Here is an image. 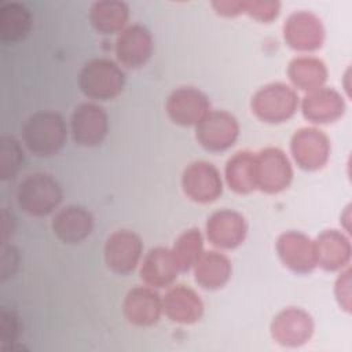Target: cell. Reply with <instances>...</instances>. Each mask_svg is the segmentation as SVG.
Returning <instances> with one entry per match:
<instances>
[{"label":"cell","instance_id":"cell-1","mask_svg":"<svg viewBox=\"0 0 352 352\" xmlns=\"http://www.w3.org/2000/svg\"><path fill=\"white\" fill-rule=\"evenodd\" d=\"M67 128L63 117L51 110L33 113L22 126V140L38 157L55 155L65 146Z\"/></svg>","mask_w":352,"mask_h":352},{"label":"cell","instance_id":"cell-2","mask_svg":"<svg viewBox=\"0 0 352 352\" xmlns=\"http://www.w3.org/2000/svg\"><path fill=\"white\" fill-rule=\"evenodd\" d=\"M81 92L94 100H111L125 87V73L111 59L94 58L88 60L78 74Z\"/></svg>","mask_w":352,"mask_h":352},{"label":"cell","instance_id":"cell-3","mask_svg":"<svg viewBox=\"0 0 352 352\" xmlns=\"http://www.w3.org/2000/svg\"><path fill=\"white\" fill-rule=\"evenodd\" d=\"M63 192L58 180L48 173L28 175L18 186L16 201L19 208L34 217L52 213L62 202Z\"/></svg>","mask_w":352,"mask_h":352},{"label":"cell","instance_id":"cell-4","mask_svg":"<svg viewBox=\"0 0 352 352\" xmlns=\"http://www.w3.org/2000/svg\"><path fill=\"white\" fill-rule=\"evenodd\" d=\"M298 104L297 92L283 82H271L261 87L253 95L250 103L254 116L268 124H280L290 120Z\"/></svg>","mask_w":352,"mask_h":352},{"label":"cell","instance_id":"cell-5","mask_svg":"<svg viewBox=\"0 0 352 352\" xmlns=\"http://www.w3.org/2000/svg\"><path fill=\"white\" fill-rule=\"evenodd\" d=\"M238 136V120L224 110H210L195 126V138L198 143L212 153L228 150L236 142Z\"/></svg>","mask_w":352,"mask_h":352},{"label":"cell","instance_id":"cell-6","mask_svg":"<svg viewBox=\"0 0 352 352\" xmlns=\"http://www.w3.org/2000/svg\"><path fill=\"white\" fill-rule=\"evenodd\" d=\"M257 188L267 194H278L289 187L293 168L287 155L278 147H267L256 154Z\"/></svg>","mask_w":352,"mask_h":352},{"label":"cell","instance_id":"cell-7","mask_svg":"<svg viewBox=\"0 0 352 352\" xmlns=\"http://www.w3.org/2000/svg\"><path fill=\"white\" fill-rule=\"evenodd\" d=\"M70 132L78 146H99L109 132L107 113L96 103L85 102L78 104L70 118Z\"/></svg>","mask_w":352,"mask_h":352},{"label":"cell","instance_id":"cell-8","mask_svg":"<svg viewBox=\"0 0 352 352\" xmlns=\"http://www.w3.org/2000/svg\"><path fill=\"white\" fill-rule=\"evenodd\" d=\"M290 151L296 164L304 170H318L330 157V140L320 129L300 128L290 140Z\"/></svg>","mask_w":352,"mask_h":352},{"label":"cell","instance_id":"cell-9","mask_svg":"<svg viewBox=\"0 0 352 352\" xmlns=\"http://www.w3.org/2000/svg\"><path fill=\"white\" fill-rule=\"evenodd\" d=\"M143 254L140 236L131 230H117L109 235L104 243L106 265L116 274L132 272Z\"/></svg>","mask_w":352,"mask_h":352},{"label":"cell","instance_id":"cell-10","mask_svg":"<svg viewBox=\"0 0 352 352\" xmlns=\"http://www.w3.org/2000/svg\"><path fill=\"white\" fill-rule=\"evenodd\" d=\"M184 194L194 202L216 201L223 192V182L217 168L206 161L191 162L182 175Z\"/></svg>","mask_w":352,"mask_h":352},{"label":"cell","instance_id":"cell-11","mask_svg":"<svg viewBox=\"0 0 352 352\" xmlns=\"http://www.w3.org/2000/svg\"><path fill=\"white\" fill-rule=\"evenodd\" d=\"M286 44L296 51H315L322 47L324 28L319 16L311 11L292 12L283 25Z\"/></svg>","mask_w":352,"mask_h":352},{"label":"cell","instance_id":"cell-12","mask_svg":"<svg viewBox=\"0 0 352 352\" xmlns=\"http://www.w3.org/2000/svg\"><path fill=\"white\" fill-rule=\"evenodd\" d=\"M165 107L169 118L175 124L197 126L210 111V102L198 88L180 87L169 95Z\"/></svg>","mask_w":352,"mask_h":352},{"label":"cell","instance_id":"cell-13","mask_svg":"<svg viewBox=\"0 0 352 352\" xmlns=\"http://www.w3.org/2000/svg\"><path fill=\"white\" fill-rule=\"evenodd\" d=\"M276 252L283 265L296 274H308L318 265L315 242L300 231L280 234L276 241Z\"/></svg>","mask_w":352,"mask_h":352},{"label":"cell","instance_id":"cell-14","mask_svg":"<svg viewBox=\"0 0 352 352\" xmlns=\"http://www.w3.org/2000/svg\"><path fill=\"white\" fill-rule=\"evenodd\" d=\"M272 338L283 346H300L305 344L314 333L312 316L296 307L282 309L271 322Z\"/></svg>","mask_w":352,"mask_h":352},{"label":"cell","instance_id":"cell-15","mask_svg":"<svg viewBox=\"0 0 352 352\" xmlns=\"http://www.w3.org/2000/svg\"><path fill=\"white\" fill-rule=\"evenodd\" d=\"M153 36L140 23L126 26L116 40L117 59L122 66L129 69L144 66L153 55Z\"/></svg>","mask_w":352,"mask_h":352},{"label":"cell","instance_id":"cell-16","mask_svg":"<svg viewBox=\"0 0 352 352\" xmlns=\"http://www.w3.org/2000/svg\"><path fill=\"white\" fill-rule=\"evenodd\" d=\"M206 238L220 249H235L246 238L248 224L245 217L232 209H220L206 221Z\"/></svg>","mask_w":352,"mask_h":352},{"label":"cell","instance_id":"cell-17","mask_svg":"<svg viewBox=\"0 0 352 352\" xmlns=\"http://www.w3.org/2000/svg\"><path fill=\"white\" fill-rule=\"evenodd\" d=\"M122 311L129 323L143 327L153 326L164 312L162 298L151 286H136L126 293Z\"/></svg>","mask_w":352,"mask_h":352},{"label":"cell","instance_id":"cell-18","mask_svg":"<svg viewBox=\"0 0 352 352\" xmlns=\"http://www.w3.org/2000/svg\"><path fill=\"white\" fill-rule=\"evenodd\" d=\"M55 236L63 243L74 245L88 238L94 230V217L82 206L69 205L59 209L51 221Z\"/></svg>","mask_w":352,"mask_h":352},{"label":"cell","instance_id":"cell-19","mask_svg":"<svg viewBox=\"0 0 352 352\" xmlns=\"http://www.w3.org/2000/svg\"><path fill=\"white\" fill-rule=\"evenodd\" d=\"M302 116L315 124H327L338 120L345 111V102L340 92L320 87L308 92L301 100Z\"/></svg>","mask_w":352,"mask_h":352},{"label":"cell","instance_id":"cell-20","mask_svg":"<svg viewBox=\"0 0 352 352\" xmlns=\"http://www.w3.org/2000/svg\"><path fill=\"white\" fill-rule=\"evenodd\" d=\"M164 314L176 323L191 324L201 319L204 302L198 293L184 285L170 287L162 297Z\"/></svg>","mask_w":352,"mask_h":352},{"label":"cell","instance_id":"cell-21","mask_svg":"<svg viewBox=\"0 0 352 352\" xmlns=\"http://www.w3.org/2000/svg\"><path fill=\"white\" fill-rule=\"evenodd\" d=\"M179 265L173 257L172 249L157 246L150 249L143 257L140 265L142 280L151 287H166L177 278Z\"/></svg>","mask_w":352,"mask_h":352},{"label":"cell","instance_id":"cell-22","mask_svg":"<svg viewBox=\"0 0 352 352\" xmlns=\"http://www.w3.org/2000/svg\"><path fill=\"white\" fill-rule=\"evenodd\" d=\"M314 242L316 264L323 270L337 271L349 264L351 243L341 231L326 230Z\"/></svg>","mask_w":352,"mask_h":352},{"label":"cell","instance_id":"cell-23","mask_svg":"<svg viewBox=\"0 0 352 352\" xmlns=\"http://www.w3.org/2000/svg\"><path fill=\"white\" fill-rule=\"evenodd\" d=\"M195 282L208 290H216L223 287L231 276V261L230 258L214 250L202 252L194 267Z\"/></svg>","mask_w":352,"mask_h":352},{"label":"cell","instance_id":"cell-24","mask_svg":"<svg viewBox=\"0 0 352 352\" xmlns=\"http://www.w3.org/2000/svg\"><path fill=\"white\" fill-rule=\"evenodd\" d=\"M226 182L238 194H249L257 188L256 153L242 150L235 153L226 164Z\"/></svg>","mask_w":352,"mask_h":352},{"label":"cell","instance_id":"cell-25","mask_svg":"<svg viewBox=\"0 0 352 352\" xmlns=\"http://www.w3.org/2000/svg\"><path fill=\"white\" fill-rule=\"evenodd\" d=\"M129 7L120 0L95 1L89 10V21L96 32L103 34L121 33L126 28Z\"/></svg>","mask_w":352,"mask_h":352},{"label":"cell","instance_id":"cell-26","mask_svg":"<svg viewBox=\"0 0 352 352\" xmlns=\"http://www.w3.org/2000/svg\"><path fill=\"white\" fill-rule=\"evenodd\" d=\"M287 76L296 88L311 92L323 87L327 80V67L322 59L302 55L292 59Z\"/></svg>","mask_w":352,"mask_h":352},{"label":"cell","instance_id":"cell-27","mask_svg":"<svg viewBox=\"0 0 352 352\" xmlns=\"http://www.w3.org/2000/svg\"><path fill=\"white\" fill-rule=\"evenodd\" d=\"M33 25L32 14L26 6L10 1L0 8V38L4 43H18L23 40Z\"/></svg>","mask_w":352,"mask_h":352},{"label":"cell","instance_id":"cell-28","mask_svg":"<svg viewBox=\"0 0 352 352\" xmlns=\"http://www.w3.org/2000/svg\"><path fill=\"white\" fill-rule=\"evenodd\" d=\"M204 252V238L198 228L192 227L183 231L172 248L173 257L179 265L180 272L191 270Z\"/></svg>","mask_w":352,"mask_h":352},{"label":"cell","instance_id":"cell-29","mask_svg":"<svg viewBox=\"0 0 352 352\" xmlns=\"http://www.w3.org/2000/svg\"><path fill=\"white\" fill-rule=\"evenodd\" d=\"M25 155L19 142L10 135H3L0 139V177L1 180L14 179L22 164Z\"/></svg>","mask_w":352,"mask_h":352},{"label":"cell","instance_id":"cell-30","mask_svg":"<svg viewBox=\"0 0 352 352\" xmlns=\"http://www.w3.org/2000/svg\"><path fill=\"white\" fill-rule=\"evenodd\" d=\"M279 1H243V12L260 22H271L279 14Z\"/></svg>","mask_w":352,"mask_h":352},{"label":"cell","instance_id":"cell-31","mask_svg":"<svg viewBox=\"0 0 352 352\" xmlns=\"http://www.w3.org/2000/svg\"><path fill=\"white\" fill-rule=\"evenodd\" d=\"M19 334V320L14 311L6 308L0 315V340L3 342H14Z\"/></svg>","mask_w":352,"mask_h":352},{"label":"cell","instance_id":"cell-32","mask_svg":"<svg viewBox=\"0 0 352 352\" xmlns=\"http://www.w3.org/2000/svg\"><path fill=\"white\" fill-rule=\"evenodd\" d=\"M334 293L338 300V304L345 311H349V308H351V271H349V268L342 271L340 274V276L337 278Z\"/></svg>","mask_w":352,"mask_h":352},{"label":"cell","instance_id":"cell-33","mask_svg":"<svg viewBox=\"0 0 352 352\" xmlns=\"http://www.w3.org/2000/svg\"><path fill=\"white\" fill-rule=\"evenodd\" d=\"M19 264V254L14 246H3L1 254V279L4 280L7 276H12Z\"/></svg>","mask_w":352,"mask_h":352},{"label":"cell","instance_id":"cell-34","mask_svg":"<svg viewBox=\"0 0 352 352\" xmlns=\"http://www.w3.org/2000/svg\"><path fill=\"white\" fill-rule=\"evenodd\" d=\"M213 8L224 16H235L243 12V1H213Z\"/></svg>","mask_w":352,"mask_h":352}]
</instances>
